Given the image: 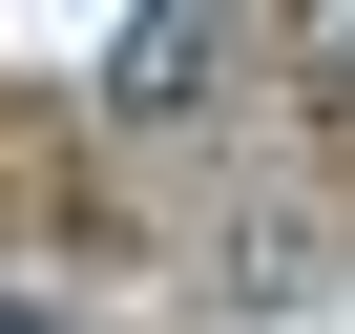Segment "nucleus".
Listing matches in <instances>:
<instances>
[{
	"mask_svg": "<svg viewBox=\"0 0 355 334\" xmlns=\"http://www.w3.org/2000/svg\"><path fill=\"white\" fill-rule=\"evenodd\" d=\"M209 84H230V21H209V0H146V21L105 42V105H125V125H189Z\"/></svg>",
	"mask_w": 355,
	"mask_h": 334,
	"instance_id": "nucleus-1",
	"label": "nucleus"
},
{
	"mask_svg": "<svg viewBox=\"0 0 355 334\" xmlns=\"http://www.w3.org/2000/svg\"><path fill=\"white\" fill-rule=\"evenodd\" d=\"M313 292H334V230L313 209H230L209 230V313H313Z\"/></svg>",
	"mask_w": 355,
	"mask_h": 334,
	"instance_id": "nucleus-2",
	"label": "nucleus"
},
{
	"mask_svg": "<svg viewBox=\"0 0 355 334\" xmlns=\"http://www.w3.org/2000/svg\"><path fill=\"white\" fill-rule=\"evenodd\" d=\"M0 334H63V313H42V292H0Z\"/></svg>",
	"mask_w": 355,
	"mask_h": 334,
	"instance_id": "nucleus-3",
	"label": "nucleus"
},
{
	"mask_svg": "<svg viewBox=\"0 0 355 334\" xmlns=\"http://www.w3.org/2000/svg\"><path fill=\"white\" fill-rule=\"evenodd\" d=\"M334 84H355V21H334Z\"/></svg>",
	"mask_w": 355,
	"mask_h": 334,
	"instance_id": "nucleus-4",
	"label": "nucleus"
}]
</instances>
